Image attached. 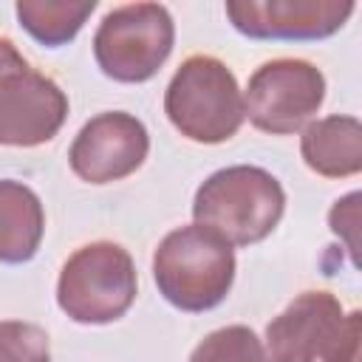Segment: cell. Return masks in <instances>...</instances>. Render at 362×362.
I'll return each instance as SVG.
<instances>
[{"instance_id": "6da1fadb", "label": "cell", "mask_w": 362, "mask_h": 362, "mask_svg": "<svg viewBox=\"0 0 362 362\" xmlns=\"http://www.w3.org/2000/svg\"><path fill=\"white\" fill-rule=\"evenodd\" d=\"M286 209L280 181L252 164H235L212 173L195 192L192 218L229 246H252L274 232Z\"/></svg>"}, {"instance_id": "7a4b0ae2", "label": "cell", "mask_w": 362, "mask_h": 362, "mask_svg": "<svg viewBox=\"0 0 362 362\" xmlns=\"http://www.w3.org/2000/svg\"><path fill=\"white\" fill-rule=\"evenodd\" d=\"M153 277L161 297L178 311H209L221 305L235 283V252L215 232L189 223L156 246Z\"/></svg>"}, {"instance_id": "3957f363", "label": "cell", "mask_w": 362, "mask_h": 362, "mask_svg": "<svg viewBox=\"0 0 362 362\" xmlns=\"http://www.w3.org/2000/svg\"><path fill=\"white\" fill-rule=\"evenodd\" d=\"M164 113L184 139L198 144L232 139L246 119L235 74L209 54L181 62L164 93Z\"/></svg>"}, {"instance_id": "277c9868", "label": "cell", "mask_w": 362, "mask_h": 362, "mask_svg": "<svg viewBox=\"0 0 362 362\" xmlns=\"http://www.w3.org/2000/svg\"><path fill=\"white\" fill-rule=\"evenodd\" d=\"M136 288V266L127 249L113 240H93L65 260L57 280V303L74 322L105 325L127 314Z\"/></svg>"}, {"instance_id": "5b68a950", "label": "cell", "mask_w": 362, "mask_h": 362, "mask_svg": "<svg viewBox=\"0 0 362 362\" xmlns=\"http://www.w3.org/2000/svg\"><path fill=\"white\" fill-rule=\"evenodd\" d=\"M175 25L161 3H127L107 11L93 34V57L116 82H147L167 62Z\"/></svg>"}, {"instance_id": "8992f818", "label": "cell", "mask_w": 362, "mask_h": 362, "mask_svg": "<svg viewBox=\"0 0 362 362\" xmlns=\"http://www.w3.org/2000/svg\"><path fill=\"white\" fill-rule=\"evenodd\" d=\"M68 116L62 88L31 68L17 45L0 37V144L37 147L51 141Z\"/></svg>"}, {"instance_id": "52a82bcc", "label": "cell", "mask_w": 362, "mask_h": 362, "mask_svg": "<svg viewBox=\"0 0 362 362\" xmlns=\"http://www.w3.org/2000/svg\"><path fill=\"white\" fill-rule=\"evenodd\" d=\"M325 99V76L305 59H269L246 85L243 113L272 136H288L305 127Z\"/></svg>"}, {"instance_id": "ba28073f", "label": "cell", "mask_w": 362, "mask_h": 362, "mask_svg": "<svg viewBox=\"0 0 362 362\" xmlns=\"http://www.w3.org/2000/svg\"><path fill=\"white\" fill-rule=\"evenodd\" d=\"M150 153V136L141 119L124 110H105L82 124L68 161L88 184H110L136 173Z\"/></svg>"}, {"instance_id": "9c48e42d", "label": "cell", "mask_w": 362, "mask_h": 362, "mask_svg": "<svg viewBox=\"0 0 362 362\" xmlns=\"http://www.w3.org/2000/svg\"><path fill=\"white\" fill-rule=\"evenodd\" d=\"M342 328L345 311L331 291H303L266 325V362H325Z\"/></svg>"}, {"instance_id": "30bf717a", "label": "cell", "mask_w": 362, "mask_h": 362, "mask_svg": "<svg viewBox=\"0 0 362 362\" xmlns=\"http://www.w3.org/2000/svg\"><path fill=\"white\" fill-rule=\"evenodd\" d=\"M354 8L351 0H235L226 17L249 40H325Z\"/></svg>"}, {"instance_id": "8fae6325", "label": "cell", "mask_w": 362, "mask_h": 362, "mask_svg": "<svg viewBox=\"0 0 362 362\" xmlns=\"http://www.w3.org/2000/svg\"><path fill=\"white\" fill-rule=\"evenodd\" d=\"M300 153L322 178H348L362 170V122L356 116H325L303 130Z\"/></svg>"}, {"instance_id": "7c38bea8", "label": "cell", "mask_w": 362, "mask_h": 362, "mask_svg": "<svg viewBox=\"0 0 362 362\" xmlns=\"http://www.w3.org/2000/svg\"><path fill=\"white\" fill-rule=\"evenodd\" d=\"M45 212L37 192L14 178L0 181V263H28L42 240Z\"/></svg>"}, {"instance_id": "4fadbf2b", "label": "cell", "mask_w": 362, "mask_h": 362, "mask_svg": "<svg viewBox=\"0 0 362 362\" xmlns=\"http://www.w3.org/2000/svg\"><path fill=\"white\" fill-rule=\"evenodd\" d=\"M93 8L96 0H20L14 6L20 25L48 48L71 42Z\"/></svg>"}, {"instance_id": "5bb4252c", "label": "cell", "mask_w": 362, "mask_h": 362, "mask_svg": "<svg viewBox=\"0 0 362 362\" xmlns=\"http://www.w3.org/2000/svg\"><path fill=\"white\" fill-rule=\"evenodd\" d=\"M189 362H266V354L252 328L226 325L206 334L189 354Z\"/></svg>"}, {"instance_id": "9a60e30c", "label": "cell", "mask_w": 362, "mask_h": 362, "mask_svg": "<svg viewBox=\"0 0 362 362\" xmlns=\"http://www.w3.org/2000/svg\"><path fill=\"white\" fill-rule=\"evenodd\" d=\"M0 362H51L48 334L23 320L0 322Z\"/></svg>"}, {"instance_id": "2e32d148", "label": "cell", "mask_w": 362, "mask_h": 362, "mask_svg": "<svg viewBox=\"0 0 362 362\" xmlns=\"http://www.w3.org/2000/svg\"><path fill=\"white\" fill-rule=\"evenodd\" d=\"M331 232L345 238V249L351 252V260L356 263V226H359V192H348L339 198L328 212Z\"/></svg>"}, {"instance_id": "e0dca14e", "label": "cell", "mask_w": 362, "mask_h": 362, "mask_svg": "<svg viewBox=\"0 0 362 362\" xmlns=\"http://www.w3.org/2000/svg\"><path fill=\"white\" fill-rule=\"evenodd\" d=\"M359 356H362V314L348 311L339 342L325 362H359Z\"/></svg>"}]
</instances>
